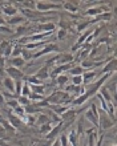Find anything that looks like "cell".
Returning <instances> with one entry per match:
<instances>
[{
  "label": "cell",
  "mask_w": 117,
  "mask_h": 146,
  "mask_svg": "<svg viewBox=\"0 0 117 146\" xmlns=\"http://www.w3.org/2000/svg\"><path fill=\"white\" fill-rule=\"evenodd\" d=\"M114 126V122L109 118V115L106 114L104 110L98 111V127L100 130H109Z\"/></svg>",
  "instance_id": "6da1fadb"
},
{
  "label": "cell",
  "mask_w": 117,
  "mask_h": 146,
  "mask_svg": "<svg viewBox=\"0 0 117 146\" xmlns=\"http://www.w3.org/2000/svg\"><path fill=\"white\" fill-rule=\"evenodd\" d=\"M58 50H60V48H58L56 44H53V42H49L48 45L43 46L41 49L33 52V57H32V58L37 60V58H40L41 56H45V54H49V53H55V52H58Z\"/></svg>",
  "instance_id": "7a4b0ae2"
},
{
  "label": "cell",
  "mask_w": 117,
  "mask_h": 146,
  "mask_svg": "<svg viewBox=\"0 0 117 146\" xmlns=\"http://www.w3.org/2000/svg\"><path fill=\"white\" fill-rule=\"evenodd\" d=\"M82 110H86V109L85 108H80V109L69 108L65 113H62V114L60 115V118H61L62 122H73L74 119H76V117H77V114Z\"/></svg>",
  "instance_id": "3957f363"
},
{
  "label": "cell",
  "mask_w": 117,
  "mask_h": 146,
  "mask_svg": "<svg viewBox=\"0 0 117 146\" xmlns=\"http://www.w3.org/2000/svg\"><path fill=\"white\" fill-rule=\"evenodd\" d=\"M36 9L40 12H48L49 9H62V4L47 3V1H36Z\"/></svg>",
  "instance_id": "277c9868"
},
{
  "label": "cell",
  "mask_w": 117,
  "mask_h": 146,
  "mask_svg": "<svg viewBox=\"0 0 117 146\" xmlns=\"http://www.w3.org/2000/svg\"><path fill=\"white\" fill-rule=\"evenodd\" d=\"M4 73H7V76L9 78H12L13 81L16 80H25V73L21 72L20 69L17 68H13V66H7L5 69H4Z\"/></svg>",
  "instance_id": "5b68a950"
},
{
  "label": "cell",
  "mask_w": 117,
  "mask_h": 146,
  "mask_svg": "<svg viewBox=\"0 0 117 146\" xmlns=\"http://www.w3.org/2000/svg\"><path fill=\"white\" fill-rule=\"evenodd\" d=\"M56 29V25L53 23H39L36 24V29H35V33H40V32H51L53 33Z\"/></svg>",
  "instance_id": "8992f818"
},
{
  "label": "cell",
  "mask_w": 117,
  "mask_h": 146,
  "mask_svg": "<svg viewBox=\"0 0 117 146\" xmlns=\"http://www.w3.org/2000/svg\"><path fill=\"white\" fill-rule=\"evenodd\" d=\"M62 125H64V122H62V121L55 123V126L51 129V131L45 135V139H48V141H49V139H55L56 137H57V135L62 131Z\"/></svg>",
  "instance_id": "52a82bcc"
},
{
  "label": "cell",
  "mask_w": 117,
  "mask_h": 146,
  "mask_svg": "<svg viewBox=\"0 0 117 146\" xmlns=\"http://www.w3.org/2000/svg\"><path fill=\"white\" fill-rule=\"evenodd\" d=\"M105 12H109V7H106V5H100V7H93V8H89V9H86L85 15L88 16H98L101 15V13H105Z\"/></svg>",
  "instance_id": "ba28073f"
},
{
  "label": "cell",
  "mask_w": 117,
  "mask_h": 146,
  "mask_svg": "<svg viewBox=\"0 0 117 146\" xmlns=\"http://www.w3.org/2000/svg\"><path fill=\"white\" fill-rule=\"evenodd\" d=\"M73 54L72 53H58V58L56 60L55 64L57 65H65V64H70L73 62Z\"/></svg>",
  "instance_id": "9c48e42d"
},
{
  "label": "cell",
  "mask_w": 117,
  "mask_h": 146,
  "mask_svg": "<svg viewBox=\"0 0 117 146\" xmlns=\"http://www.w3.org/2000/svg\"><path fill=\"white\" fill-rule=\"evenodd\" d=\"M35 77H36V78H39L40 81H43V82L45 80H48V78H49V65H47V64H45L44 66H41V68L36 72Z\"/></svg>",
  "instance_id": "30bf717a"
},
{
  "label": "cell",
  "mask_w": 117,
  "mask_h": 146,
  "mask_svg": "<svg viewBox=\"0 0 117 146\" xmlns=\"http://www.w3.org/2000/svg\"><path fill=\"white\" fill-rule=\"evenodd\" d=\"M84 117L86 118V121H89V122L93 125V127L97 129L98 127V114H94L90 109H86L85 113H84Z\"/></svg>",
  "instance_id": "8fae6325"
},
{
  "label": "cell",
  "mask_w": 117,
  "mask_h": 146,
  "mask_svg": "<svg viewBox=\"0 0 117 146\" xmlns=\"http://www.w3.org/2000/svg\"><path fill=\"white\" fill-rule=\"evenodd\" d=\"M17 12H19V9L16 8L15 4H12V3H8L7 5H4V7H3V15L7 16V17L16 16V15H17Z\"/></svg>",
  "instance_id": "7c38bea8"
},
{
  "label": "cell",
  "mask_w": 117,
  "mask_h": 146,
  "mask_svg": "<svg viewBox=\"0 0 117 146\" xmlns=\"http://www.w3.org/2000/svg\"><path fill=\"white\" fill-rule=\"evenodd\" d=\"M93 28H89V29H86L85 32H82V35L80 36V38H78L77 40V44H74L73 46H72V50H77L78 48H80V46L82 45V44H84V42H85V40H86V37H88V36L89 35H92V33H93Z\"/></svg>",
  "instance_id": "4fadbf2b"
},
{
  "label": "cell",
  "mask_w": 117,
  "mask_h": 146,
  "mask_svg": "<svg viewBox=\"0 0 117 146\" xmlns=\"http://www.w3.org/2000/svg\"><path fill=\"white\" fill-rule=\"evenodd\" d=\"M24 110H25V114H39V113H43L44 108H40L36 102H31L29 105L24 106Z\"/></svg>",
  "instance_id": "5bb4252c"
},
{
  "label": "cell",
  "mask_w": 117,
  "mask_h": 146,
  "mask_svg": "<svg viewBox=\"0 0 117 146\" xmlns=\"http://www.w3.org/2000/svg\"><path fill=\"white\" fill-rule=\"evenodd\" d=\"M7 61L9 62V66H13V68H17V69L25 66V64H27L21 56H19V57H9V60H7Z\"/></svg>",
  "instance_id": "9a60e30c"
},
{
  "label": "cell",
  "mask_w": 117,
  "mask_h": 146,
  "mask_svg": "<svg viewBox=\"0 0 117 146\" xmlns=\"http://www.w3.org/2000/svg\"><path fill=\"white\" fill-rule=\"evenodd\" d=\"M97 77V73L92 72V70H85L82 73V85H88Z\"/></svg>",
  "instance_id": "2e32d148"
},
{
  "label": "cell",
  "mask_w": 117,
  "mask_h": 146,
  "mask_svg": "<svg viewBox=\"0 0 117 146\" xmlns=\"http://www.w3.org/2000/svg\"><path fill=\"white\" fill-rule=\"evenodd\" d=\"M24 21H25V17H23L21 15H16L5 19V24H9V25H19V24L24 23Z\"/></svg>",
  "instance_id": "e0dca14e"
},
{
  "label": "cell",
  "mask_w": 117,
  "mask_h": 146,
  "mask_svg": "<svg viewBox=\"0 0 117 146\" xmlns=\"http://www.w3.org/2000/svg\"><path fill=\"white\" fill-rule=\"evenodd\" d=\"M8 122L11 123V125L15 127V129H20V127H21V125H23V121H21V118H19L17 115L12 114V113H11V115L8 117Z\"/></svg>",
  "instance_id": "ac0fdd59"
},
{
  "label": "cell",
  "mask_w": 117,
  "mask_h": 146,
  "mask_svg": "<svg viewBox=\"0 0 117 146\" xmlns=\"http://www.w3.org/2000/svg\"><path fill=\"white\" fill-rule=\"evenodd\" d=\"M114 72H116V58H112V60L104 66V69L101 70L100 74L102 76L104 73H114Z\"/></svg>",
  "instance_id": "d6986e66"
},
{
  "label": "cell",
  "mask_w": 117,
  "mask_h": 146,
  "mask_svg": "<svg viewBox=\"0 0 117 146\" xmlns=\"http://www.w3.org/2000/svg\"><path fill=\"white\" fill-rule=\"evenodd\" d=\"M3 85L4 88L7 89V92H11V93H15V81L9 78V77H4L3 80Z\"/></svg>",
  "instance_id": "ffe728a7"
},
{
  "label": "cell",
  "mask_w": 117,
  "mask_h": 146,
  "mask_svg": "<svg viewBox=\"0 0 117 146\" xmlns=\"http://www.w3.org/2000/svg\"><path fill=\"white\" fill-rule=\"evenodd\" d=\"M68 81H69V77H68V74H65V73H62V74H58V76L55 78L56 85L61 86V88H64L65 85H68Z\"/></svg>",
  "instance_id": "44dd1931"
},
{
  "label": "cell",
  "mask_w": 117,
  "mask_h": 146,
  "mask_svg": "<svg viewBox=\"0 0 117 146\" xmlns=\"http://www.w3.org/2000/svg\"><path fill=\"white\" fill-rule=\"evenodd\" d=\"M98 94H100V96H101L102 98L106 101V102H113V104H114V100L112 98V94H110V93L106 90V88L104 86V85H102L101 88L98 89Z\"/></svg>",
  "instance_id": "7402d4cb"
},
{
  "label": "cell",
  "mask_w": 117,
  "mask_h": 146,
  "mask_svg": "<svg viewBox=\"0 0 117 146\" xmlns=\"http://www.w3.org/2000/svg\"><path fill=\"white\" fill-rule=\"evenodd\" d=\"M102 62H96V61H92V60H82L81 61V68L84 70H89L92 69V68H94V66H98V65H101Z\"/></svg>",
  "instance_id": "603a6c76"
},
{
  "label": "cell",
  "mask_w": 117,
  "mask_h": 146,
  "mask_svg": "<svg viewBox=\"0 0 117 146\" xmlns=\"http://www.w3.org/2000/svg\"><path fill=\"white\" fill-rule=\"evenodd\" d=\"M49 122H52L51 119H49V117H48L45 113H40V114L37 115V118H36V123H35V125L41 126V125H45V123H49Z\"/></svg>",
  "instance_id": "cb8c5ba5"
},
{
  "label": "cell",
  "mask_w": 117,
  "mask_h": 146,
  "mask_svg": "<svg viewBox=\"0 0 117 146\" xmlns=\"http://www.w3.org/2000/svg\"><path fill=\"white\" fill-rule=\"evenodd\" d=\"M77 4L78 3H76V1H65V3H62V9L69 12H76L78 9Z\"/></svg>",
  "instance_id": "d4e9b609"
},
{
  "label": "cell",
  "mask_w": 117,
  "mask_h": 146,
  "mask_svg": "<svg viewBox=\"0 0 117 146\" xmlns=\"http://www.w3.org/2000/svg\"><path fill=\"white\" fill-rule=\"evenodd\" d=\"M112 19V13L110 12H105V13H101V15L96 16L94 19H92V23H97V21H109Z\"/></svg>",
  "instance_id": "484cf974"
},
{
  "label": "cell",
  "mask_w": 117,
  "mask_h": 146,
  "mask_svg": "<svg viewBox=\"0 0 117 146\" xmlns=\"http://www.w3.org/2000/svg\"><path fill=\"white\" fill-rule=\"evenodd\" d=\"M0 125H3L4 129L7 130V133H12V134H15L16 133V129L12 126L11 123L8 122V119H4V118H0Z\"/></svg>",
  "instance_id": "4316f807"
},
{
  "label": "cell",
  "mask_w": 117,
  "mask_h": 146,
  "mask_svg": "<svg viewBox=\"0 0 117 146\" xmlns=\"http://www.w3.org/2000/svg\"><path fill=\"white\" fill-rule=\"evenodd\" d=\"M84 72H85V70L82 69L80 65H73L69 70H68V73H69L70 76H81Z\"/></svg>",
  "instance_id": "83f0119b"
},
{
  "label": "cell",
  "mask_w": 117,
  "mask_h": 146,
  "mask_svg": "<svg viewBox=\"0 0 117 146\" xmlns=\"http://www.w3.org/2000/svg\"><path fill=\"white\" fill-rule=\"evenodd\" d=\"M29 88H31L32 93H37V94H41V96H44V93H45L44 84L43 85H29Z\"/></svg>",
  "instance_id": "f1b7e54d"
},
{
  "label": "cell",
  "mask_w": 117,
  "mask_h": 146,
  "mask_svg": "<svg viewBox=\"0 0 117 146\" xmlns=\"http://www.w3.org/2000/svg\"><path fill=\"white\" fill-rule=\"evenodd\" d=\"M31 93V88H29V84L27 81L24 80L23 81V88H21V92H20V96H24V97H28Z\"/></svg>",
  "instance_id": "f546056e"
},
{
  "label": "cell",
  "mask_w": 117,
  "mask_h": 146,
  "mask_svg": "<svg viewBox=\"0 0 117 146\" xmlns=\"http://www.w3.org/2000/svg\"><path fill=\"white\" fill-rule=\"evenodd\" d=\"M53 125H55L53 122H49V123H45V125H41V126H40V133H41V134H44V135H47L48 133L51 131L52 127H53Z\"/></svg>",
  "instance_id": "4dcf8cb0"
},
{
  "label": "cell",
  "mask_w": 117,
  "mask_h": 146,
  "mask_svg": "<svg viewBox=\"0 0 117 146\" xmlns=\"http://www.w3.org/2000/svg\"><path fill=\"white\" fill-rule=\"evenodd\" d=\"M28 98L31 100V102H39V101H43L45 98V96H41V94H37V93H29Z\"/></svg>",
  "instance_id": "1f68e13d"
},
{
  "label": "cell",
  "mask_w": 117,
  "mask_h": 146,
  "mask_svg": "<svg viewBox=\"0 0 117 146\" xmlns=\"http://www.w3.org/2000/svg\"><path fill=\"white\" fill-rule=\"evenodd\" d=\"M90 24H92V20H86V21L78 23V24H77V28H76V31H77V32H82V31H85V29H86L88 27H89Z\"/></svg>",
  "instance_id": "d6a6232c"
},
{
  "label": "cell",
  "mask_w": 117,
  "mask_h": 146,
  "mask_svg": "<svg viewBox=\"0 0 117 146\" xmlns=\"http://www.w3.org/2000/svg\"><path fill=\"white\" fill-rule=\"evenodd\" d=\"M20 56H21V57H23V60L25 62L28 61V60H31L32 57H33V53H32L31 50H28V49H21V54H20Z\"/></svg>",
  "instance_id": "836d02e7"
},
{
  "label": "cell",
  "mask_w": 117,
  "mask_h": 146,
  "mask_svg": "<svg viewBox=\"0 0 117 146\" xmlns=\"http://www.w3.org/2000/svg\"><path fill=\"white\" fill-rule=\"evenodd\" d=\"M12 48H13V44H12V42H9V45H8L7 48L4 49V52H3V54H1V56H3V57L5 58V60H8V58L11 57V53H12Z\"/></svg>",
  "instance_id": "e575fe53"
},
{
  "label": "cell",
  "mask_w": 117,
  "mask_h": 146,
  "mask_svg": "<svg viewBox=\"0 0 117 146\" xmlns=\"http://www.w3.org/2000/svg\"><path fill=\"white\" fill-rule=\"evenodd\" d=\"M17 102H19V105H21V106H27V105L31 104V100L28 98V97H24V96H19L17 97Z\"/></svg>",
  "instance_id": "d590c367"
},
{
  "label": "cell",
  "mask_w": 117,
  "mask_h": 146,
  "mask_svg": "<svg viewBox=\"0 0 117 146\" xmlns=\"http://www.w3.org/2000/svg\"><path fill=\"white\" fill-rule=\"evenodd\" d=\"M23 81L24 80H16L15 81V94L16 96H20V92H21V88H23Z\"/></svg>",
  "instance_id": "8d00e7d4"
},
{
  "label": "cell",
  "mask_w": 117,
  "mask_h": 146,
  "mask_svg": "<svg viewBox=\"0 0 117 146\" xmlns=\"http://www.w3.org/2000/svg\"><path fill=\"white\" fill-rule=\"evenodd\" d=\"M70 84L82 85V74L81 76H72V78H70Z\"/></svg>",
  "instance_id": "74e56055"
},
{
  "label": "cell",
  "mask_w": 117,
  "mask_h": 146,
  "mask_svg": "<svg viewBox=\"0 0 117 146\" xmlns=\"http://www.w3.org/2000/svg\"><path fill=\"white\" fill-rule=\"evenodd\" d=\"M60 143L61 146H69V141H68V133H62L60 135Z\"/></svg>",
  "instance_id": "f35d334b"
},
{
  "label": "cell",
  "mask_w": 117,
  "mask_h": 146,
  "mask_svg": "<svg viewBox=\"0 0 117 146\" xmlns=\"http://www.w3.org/2000/svg\"><path fill=\"white\" fill-rule=\"evenodd\" d=\"M13 29L7 25H0V33H7V35H13Z\"/></svg>",
  "instance_id": "ab89813d"
},
{
  "label": "cell",
  "mask_w": 117,
  "mask_h": 146,
  "mask_svg": "<svg viewBox=\"0 0 117 146\" xmlns=\"http://www.w3.org/2000/svg\"><path fill=\"white\" fill-rule=\"evenodd\" d=\"M65 36H66V31H65V29H61V28H60V29H57V33H56V38H57V40H62Z\"/></svg>",
  "instance_id": "60d3db41"
},
{
  "label": "cell",
  "mask_w": 117,
  "mask_h": 146,
  "mask_svg": "<svg viewBox=\"0 0 117 146\" xmlns=\"http://www.w3.org/2000/svg\"><path fill=\"white\" fill-rule=\"evenodd\" d=\"M7 130H5V129H4V126L3 125H0V139H1V141H4V139H7Z\"/></svg>",
  "instance_id": "b9f144b4"
},
{
  "label": "cell",
  "mask_w": 117,
  "mask_h": 146,
  "mask_svg": "<svg viewBox=\"0 0 117 146\" xmlns=\"http://www.w3.org/2000/svg\"><path fill=\"white\" fill-rule=\"evenodd\" d=\"M8 45H9V41H7V40H4V41H0V56L3 54L4 49H5Z\"/></svg>",
  "instance_id": "7bdbcfd3"
},
{
  "label": "cell",
  "mask_w": 117,
  "mask_h": 146,
  "mask_svg": "<svg viewBox=\"0 0 117 146\" xmlns=\"http://www.w3.org/2000/svg\"><path fill=\"white\" fill-rule=\"evenodd\" d=\"M5 62H7V60L3 57V56H0V72L4 73L3 70L5 69Z\"/></svg>",
  "instance_id": "ee69618b"
},
{
  "label": "cell",
  "mask_w": 117,
  "mask_h": 146,
  "mask_svg": "<svg viewBox=\"0 0 117 146\" xmlns=\"http://www.w3.org/2000/svg\"><path fill=\"white\" fill-rule=\"evenodd\" d=\"M5 108V98H4L3 93L0 92V109H4Z\"/></svg>",
  "instance_id": "f6af8a7d"
},
{
  "label": "cell",
  "mask_w": 117,
  "mask_h": 146,
  "mask_svg": "<svg viewBox=\"0 0 117 146\" xmlns=\"http://www.w3.org/2000/svg\"><path fill=\"white\" fill-rule=\"evenodd\" d=\"M0 25H5V19L0 16Z\"/></svg>",
  "instance_id": "bcb514c9"
},
{
  "label": "cell",
  "mask_w": 117,
  "mask_h": 146,
  "mask_svg": "<svg viewBox=\"0 0 117 146\" xmlns=\"http://www.w3.org/2000/svg\"><path fill=\"white\" fill-rule=\"evenodd\" d=\"M112 146H116V145H112Z\"/></svg>",
  "instance_id": "7dc6e473"
}]
</instances>
